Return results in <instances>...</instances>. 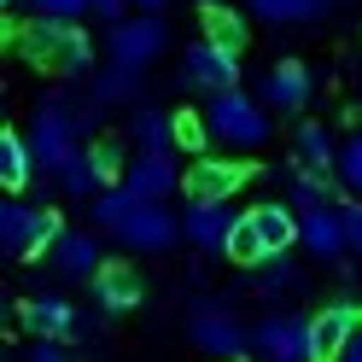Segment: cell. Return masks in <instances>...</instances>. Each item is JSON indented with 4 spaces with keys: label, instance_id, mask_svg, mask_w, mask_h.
Here are the masks:
<instances>
[{
    "label": "cell",
    "instance_id": "obj_24",
    "mask_svg": "<svg viewBox=\"0 0 362 362\" xmlns=\"http://www.w3.org/2000/svg\"><path fill=\"white\" fill-rule=\"evenodd\" d=\"M257 18H269V24H310L315 12H327L333 0H245Z\"/></svg>",
    "mask_w": 362,
    "mask_h": 362
},
{
    "label": "cell",
    "instance_id": "obj_9",
    "mask_svg": "<svg viewBox=\"0 0 362 362\" xmlns=\"http://www.w3.org/2000/svg\"><path fill=\"white\" fill-rule=\"evenodd\" d=\"M356 327H362V310L351 298H333L322 315H310V362H339Z\"/></svg>",
    "mask_w": 362,
    "mask_h": 362
},
{
    "label": "cell",
    "instance_id": "obj_39",
    "mask_svg": "<svg viewBox=\"0 0 362 362\" xmlns=\"http://www.w3.org/2000/svg\"><path fill=\"white\" fill-rule=\"evenodd\" d=\"M134 6H141V12H164V0H134Z\"/></svg>",
    "mask_w": 362,
    "mask_h": 362
},
{
    "label": "cell",
    "instance_id": "obj_25",
    "mask_svg": "<svg viewBox=\"0 0 362 362\" xmlns=\"http://www.w3.org/2000/svg\"><path fill=\"white\" fill-rule=\"evenodd\" d=\"M88 158H94L100 187H123V175H129V164H134V158H123L117 141H94V146H88Z\"/></svg>",
    "mask_w": 362,
    "mask_h": 362
},
{
    "label": "cell",
    "instance_id": "obj_4",
    "mask_svg": "<svg viewBox=\"0 0 362 362\" xmlns=\"http://www.w3.org/2000/svg\"><path fill=\"white\" fill-rule=\"evenodd\" d=\"M164 47H170V24L158 12H134L105 35V59H111V71H123V76H141Z\"/></svg>",
    "mask_w": 362,
    "mask_h": 362
},
{
    "label": "cell",
    "instance_id": "obj_37",
    "mask_svg": "<svg viewBox=\"0 0 362 362\" xmlns=\"http://www.w3.org/2000/svg\"><path fill=\"white\" fill-rule=\"evenodd\" d=\"M24 362H71V356H64V345H59V339H35Z\"/></svg>",
    "mask_w": 362,
    "mask_h": 362
},
{
    "label": "cell",
    "instance_id": "obj_16",
    "mask_svg": "<svg viewBox=\"0 0 362 362\" xmlns=\"http://www.w3.org/2000/svg\"><path fill=\"white\" fill-rule=\"evenodd\" d=\"M129 141L141 146V158H170V152H175V111H158V105H141V100H134V111H129Z\"/></svg>",
    "mask_w": 362,
    "mask_h": 362
},
{
    "label": "cell",
    "instance_id": "obj_38",
    "mask_svg": "<svg viewBox=\"0 0 362 362\" xmlns=\"http://www.w3.org/2000/svg\"><path fill=\"white\" fill-rule=\"evenodd\" d=\"M339 362H362V327L351 333V345H345V356H339Z\"/></svg>",
    "mask_w": 362,
    "mask_h": 362
},
{
    "label": "cell",
    "instance_id": "obj_18",
    "mask_svg": "<svg viewBox=\"0 0 362 362\" xmlns=\"http://www.w3.org/2000/svg\"><path fill=\"white\" fill-rule=\"evenodd\" d=\"M234 222H240V216H234L228 205H187L181 234H187V245H199V252H228Z\"/></svg>",
    "mask_w": 362,
    "mask_h": 362
},
{
    "label": "cell",
    "instance_id": "obj_23",
    "mask_svg": "<svg viewBox=\"0 0 362 362\" xmlns=\"http://www.w3.org/2000/svg\"><path fill=\"white\" fill-rule=\"evenodd\" d=\"M199 24H205V41H216V47H228V53H240L245 35H252L245 12H234V6H205V12H199Z\"/></svg>",
    "mask_w": 362,
    "mask_h": 362
},
{
    "label": "cell",
    "instance_id": "obj_11",
    "mask_svg": "<svg viewBox=\"0 0 362 362\" xmlns=\"http://www.w3.org/2000/svg\"><path fill=\"white\" fill-rule=\"evenodd\" d=\"M310 94H315V76H310V64H298V59L269 64V76H263V88H257V100H263L269 111H304Z\"/></svg>",
    "mask_w": 362,
    "mask_h": 362
},
{
    "label": "cell",
    "instance_id": "obj_34",
    "mask_svg": "<svg viewBox=\"0 0 362 362\" xmlns=\"http://www.w3.org/2000/svg\"><path fill=\"white\" fill-rule=\"evenodd\" d=\"M123 94H134V76H123V71H105L100 82H94V105H105V100H123Z\"/></svg>",
    "mask_w": 362,
    "mask_h": 362
},
{
    "label": "cell",
    "instance_id": "obj_20",
    "mask_svg": "<svg viewBox=\"0 0 362 362\" xmlns=\"http://www.w3.org/2000/svg\"><path fill=\"white\" fill-rule=\"evenodd\" d=\"M94 298H100L105 315H123V310H134V304L146 298V281L134 275L129 263H105L100 275H94Z\"/></svg>",
    "mask_w": 362,
    "mask_h": 362
},
{
    "label": "cell",
    "instance_id": "obj_7",
    "mask_svg": "<svg viewBox=\"0 0 362 362\" xmlns=\"http://www.w3.org/2000/svg\"><path fill=\"white\" fill-rule=\"evenodd\" d=\"M187 339L216 362H245V351H252V327H240V315L222 304H199L187 315Z\"/></svg>",
    "mask_w": 362,
    "mask_h": 362
},
{
    "label": "cell",
    "instance_id": "obj_27",
    "mask_svg": "<svg viewBox=\"0 0 362 362\" xmlns=\"http://www.w3.org/2000/svg\"><path fill=\"white\" fill-rule=\"evenodd\" d=\"M222 257H234V263H245V269L269 263V252H263V240H257V222H252V216H240V222H234V234H228V252H222Z\"/></svg>",
    "mask_w": 362,
    "mask_h": 362
},
{
    "label": "cell",
    "instance_id": "obj_28",
    "mask_svg": "<svg viewBox=\"0 0 362 362\" xmlns=\"http://www.w3.org/2000/svg\"><path fill=\"white\" fill-rule=\"evenodd\" d=\"M59 187H64V193H76V199H88V193L100 199V193H105V187H100V175H94V158H88V146H82V152L71 158V164H64Z\"/></svg>",
    "mask_w": 362,
    "mask_h": 362
},
{
    "label": "cell",
    "instance_id": "obj_32",
    "mask_svg": "<svg viewBox=\"0 0 362 362\" xmlns=\"http://www.w3.org/2000/svg\"><path fill=\"white\" fill-rule=\"evenodd\" d=\"M30 18H59V24H76L82 12H94V0H24Z\"/></svg>",
    "mask_w": 362,
    "mask_h": 362
},
{
    "label": "cell",
    "instance_id": "obj_19",
    "mask_svg": "<svg viewBox=\"0 0 362 362\" xmlns=\"http://www.w3.org/2000/svg\"><path fill=\"white\" fill-rule=\"evenodd\" d=\"M53 263H59V275H71V281H94L105 257H100V234H88V228H64V240L53 245Z\"/></svg>",
    "mask_w": 362,
    "mask_h": 362
},
{
    "label": "cell",
    "instance_id": "obj_17",
    "mask_svg": "<svg viewBox=\"0 0 362 362\" xmlns=\"http://www.w3.org/2000/svg\"><path fill=\"white\" fill-rule=\"evenodd\" d=\"M24 327L35 339H71L76 333V304L71 298H59V292H35V298H24Z\"/></svg>",
    "mask_w": 362,
    "mask_h": 362
},
{
    "label": "cell",
    "instance_id": "obj_12",
    "mask_svg": "<svg viewBox=\"0 0 362 362\" xmlns=\"http://www.w3.org/2000/svg\"><path fill=\"white\" fill-rule=\"evenodd\" d=\"M117 240L129 245V252H170V245L181 240V216H170L164 205H141L117 228Z\"/></svg>",
    "mask_w": 362,
    "mask_h": 362
},
{
    "label": "cell",
    "instance_id": "obj_36",
    "mask_svg": "<svg viewBox=\"0 0 362 362\" xmlns=\"http://www.w3.org/2000/svg\"><path fill=\"white\" fill-rule=\"evenodd\" d=\"M345 211V240H351V252H362V199H351V205H339Z\"/></svg>",
    "mask_w": 362,
    "mask_h": 362
},
{
    "label": "cell",
    "instance_id": "obj_6",
    "mask_svg": "<svg viewBox=\"0 0 362 362\" xmlns=\"http://www.w3.org/2000/svg\"><path fill=\"white\" fill-rule=\"evenodd\" d=\"M175 82L187 88V94H228V88H240V53L216 47V41H187V53H181V71Z\"/></svg>",
    "mask_w": 362,
    "mask_h": 362
},
{
    "label": "cell",
    "instance_id": "obj_30",
    "mask_svg": "<svg viewBox=\"0 0 362 362\" xmlns=\"http://www.w3.org/2000/svg\"><path fill=\"white\" fill-rule=\"evenodd\" d=\"M292 205H298V216H304V211H322V205H333V199H327V175H310V170H298V175H292Z\"/></svg>",
    "mask_w": 362,
    "mask_h": 362
},
{
    "label": "cell",
    "instance_id": "obj_13",
    "mask_svg": "<svg viewBox=\"0 0 362 362\" xmlns=\"http://www.w3.org/2000/svg\"><path fill=\"white\" fill-rule=\"evenodd\" d=\"M181 181H187V175L175 170V158H134L129 175H123V187L134 193V205H164Z\"/></svg>",
    "mask_w": 362,
    "mask_h": 362
},
{
    "label": "cell",
    "instance_id": "obj_2",
    "mask_svg": "<svg viewBox=\"0 0 362 362\" xmlns=\"http://www.w3.org/2000/svg\"><path fill=\"white\" fill-rule=\"evenodd\" d=\"M18 53L30 64L53 76H82L88 64H94V41H88L82 24H59V18H30L24 30H18Z\"/></svg>",
    "mask_w": 362,
    "mask_h": 362
},
{
    "label": "cell",
    "instance_id": "obj_5",
    "mask_svg": "<svg viewBox=\"0 0 362 362\" xmlns=\"http://www.w3.org/2000/svg\"><path fill=\"white\" fill-rule=\"evenodd\" d=\"M59 240H64V222L53 211H35L24 199L0 205V252L6 257H41V252H53Z\"/></svg>",
    "mask_w": 362,
    "mask_h": 362
},
{
    "label": "cell",
    "instance_id": "obj_29",
    "mask_svg": "<svg viewBox=\"0 0 362 362\" xmlns=\"http://www.w3.org/2000/svg\"><path fill=\"white\" fill-rule=\"evenodd\" d=\"M175 146H181V152H205V146H211V129H205V111H187V105L175 111Z\"/></svg>",
    "mask_w": 362,
    "mask_h": 362
},
{
    "label": "cell",
    "instance_id": "obj_42",
    "mask_svg": "<svg viewBox=\"0 0 362 362\" xmlns=\"http://www.w3.org/2000/svg\"><path fill=\"white\" fill-rule=\"evenodd\" d=\"M333 6H339V0H333Z\"/></svg>",
    "mask_w": 362,
    "mask_h": 362
},
{
    "label": "cell",
    "instance_id": "obj_40",
    "mask_svg": "<svg viewBox=\"0 0 362 362\" xmlns=\"http://www.w3.org/2000/svg\"><path fill=\"white\" fill-rule=\"evenodd\" d=\"M205 6H228V0H205Z\"/></svg>",
    "mask_w": 362,
    "mask_h": 362
},
{
    "label": "cell",
    "instance_id": "obj_15",
    "mask_svg": "<svg viewBox=\"0 0 362 362\" xmlns=\"http://www.w3.org/2000/svg\"><path fill=\"white\" fill-rule=\"evenodd\" d=\"M245 216L257 222V240H263V252H269V257H286L292 245L304 240V222H298V211H292V205H281V199H269V205H252Z\"/></svg>",
    "mask_w": 362,
    "mask_h": 362
},
{
    "label": "cell",
    "instance_id": "obj_26",
    "mask_svg": "<svg viewBox=\"0 0 362 362\" xmlns=\"http://www.w3.org/2000/svg\"><path fill=\"white\" fill-rule=\"evenodd\" d=\"M134 211H141V205H134V193H129V187H105V193L94 199V222H100V228H111V234H117Z\"/></svg>",
    "mask_w": 362,
    "mask_h": 362
},
{
    "label": "cell",
    "instance_id": "obj_1",
    "mask_svg": "<svg viewBox=\"0 0 362 362\" xmlns=\"http://www.w3.org/2000/svg\"><path fill=\"white\" fill-rule=\"evenodd\" d=\"M82 129H88V117H82V105H71V94H41L35 111H30V129H24V141L35 152V170L64 175V164L82 152L76 146Z\"/></svg>",
    "mask_w": 362,
    "mask_h": 362
},
{
    "label": "cell",
    "instance_id": "obj_21",
    "mask_svg": "<svg viewBox=\"0 0 362 362\" xmlns=\"http://www.w3.org/2000/svg\"><path fill=\"white\" fill-rule=\"evenodd\" d=\"M292 152H298V170H310V175H339V146L333 141V129L327 123H304L298 134H292Z\"/></svg>",
    "mask_w": 362,
    "mask_h": 362
},
{
    "label": "cell",
    "instance_id": "obj_35",
    "mask_svg": "<svg viewBox=\"0 0 362 362\" xmlns=\"http://www.w3.org/2000/svg\"><path fill=\"white\" fill-rule=\"evenodd\" d=\"M129 6H134V0H94V18H100V24H111V30H117L123 18H134Z\"/></svg>",
    "mask_w": 362,
    "mask_h": 362
},
{
    "label": "cell",
    "instance_id": "obj_3",
    "mask_svg": "<svg viewBox=\"0 0 362 362\" xmlns=\"http://www.w3.org/2000/svg\"><path fill=\"white\" fill-rule=\"evenodd\" d=\"M205 129H211V146H228V152H252L263 146L275 123H269V105L228 88V94H211L205 100Z\"/></svg>",
    "mask_w": 362,
    "mask_h": 362
},
{
    "label": "cell",
    "instance_id": "obj_33",
    "mask_svg": "<svg viewBox=\"0 0 362 362\" xmlns=\"http://www.w3.org/2000/svg\"><path fill=\"white\" fill-rule=\"evenodd\" d=\"M339 181L351 187V199H362V129L345 141V152H339Z\"/></svg>",
    "mask_w": 362,
    "mask_h": 362
},
{
    "label": "cell",
    "instance_id": "obj_41",
    "mask_svg": "<svg viewBox=\"0 0 362 362\" xmlns=\"http://www.w3.org/2000/svg\"><path fill=\"white\" fill-rule=\"evenodd\" d=\"M6 6H18V0H6Z\"/></svg>",
    "mask_w": 362,
    "mask_h": 362
},
{
    "label": "cell",
    "instance_id": "obj_8",
    "mask_svg": "<svg viewBox=\"0 0 362 362\" xmlns=\"http://www.w3.org/2000/svg\"><path fill=\"white\" fill-rule=\"evenodd\" d=\"M245 181H252V164H245V158H193L181 193H187L193 205H228Z\"/></svg>",
    "mask_w": 362,
    "mask_h": 362
},
{
    "label": "cell",
    "instance_id": "obj_10",
    "mask_svg": "<svg viewBox=\"0 0 362 362\" xmlns=\"http://www.w3.org/2000/svg\"><path fill=\"white\" fill-rule=\"evenodd\" d=\"M252 345L263 362H310V322L304 315H263L252 327Z\"/></svg>",
    "mask_w": 362,
    "mask_h": 362
},
{
    "label": "cell",
    "instance_id": "obj_31",
    "mask_svg": "<svg viewBox=\"0 0 362 362\" xmlns=\"http://www.w3.org/2000/svg\"><path fill=\"white\" fill-rule=\"evenodd\" d=\"M286 286H298V269H292V257H269V263H257V292H286Z\"/></svg>",
    "mask_w": 362,
    "mask_h": 362
},
{
    "label": "cell",
    "instance_id": "obj_22",
    "mask_svg": "<svg viewBox=\"0 0 362 362\" xmlns=\"http://www.w3.org/2000/svg\"><path fill=\"white\" fill-rule=\"evenodd\" d=\"M30 175H35V152H30V141L18 129H6V134H0V181H6L12 193H24Z\"/></svg>",
    "mask_w": 362,
    "mask_h": 362
},
{
    "label": "cell",
    "instance_id": "obj_14",
    "mask_svg": "<svg viewBox=\"0 0 362 362\" xmlns=\"http://www.w3.org/2000/svg\"><path fill=\"white\" fill-rule=\"evenodd\" d=\"M298 222H304V240H298V245H304L310 257H322V263H339V257L351 252V240H345V211H339V205L304 211Z\"/></svg>",
    "mask_w": 362,
    "mask_h": 362
}]
</instances>
